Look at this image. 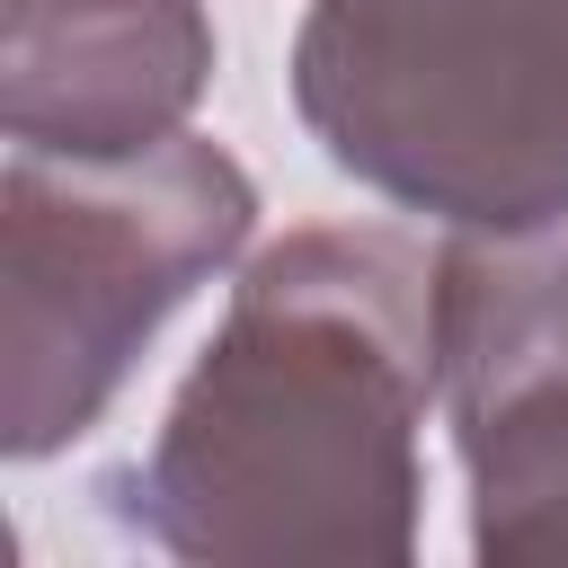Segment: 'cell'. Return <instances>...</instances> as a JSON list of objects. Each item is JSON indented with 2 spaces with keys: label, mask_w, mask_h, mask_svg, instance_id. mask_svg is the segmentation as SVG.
Here are the masks:
<instances>
[{
  "label": "cell",
  "mask_w": 568,
  "mask_h": 568,
  "mask_svg": "<svg viewBox=\"0 0 568 568\" xmlns=\"http://www.w3.org/2000/svg\"><path fill=\"white\" fill-rule=\"evenodd\" d=\"M444 399L435 257L382 222L257 248L160 435L98 497L204 568H399L417 550V426Z\"/></svg>",
  "instance_id": "1"
},
{
  "label": "cell",
  "mask_w": 568,
  "mask_h": 568,
  "mask_svg": "<svg viewBox=\"0 0 568 568\" xmlns=\"http://www.w3.org/2000/svg\"><path fill=\"white\" fill-rule=\"evenodd\" d=\"M257 231L248 169L169 133L124 160L9 142L0 169V453L44 462L80 444L142 346Z\"/></svg>",
  "instance_id": "2"
},
{
  "label": "cell",
  "mask_w": 568,
  "mask_h": 568,
  "mask_svg": "<svg viewBox=\"0 0 568 568\" xmlns=\"http://www.w3.org/2000/svg\"><path fill=\"white\" fill-rule=\"evenodd\" d=\"M293 115L444 231L568 222V0H311Z\"/></svg>",
  "instance_id": "3"
},
{
  "label": "cell",
  "mask_w": 568,
  "mask_h": 568,
  "mask_svg": "<svg viewBox=\"0 0 568 568\" xmlns=\"http://www.w3.org/2000/svg\"><path fill=\"white\" fill-rule=\"evenodd\" d=\"M435 364L488 568H568V222L435 248Z\"/></svg>",
  "instance_id": "4"
},
{
  "label": "cell",
  "mask_w": 568,
  "mask_h": 568,
  "mask_svg": "<svg viewBox=\"0 0 568 568\" xmlns=\"http://www.w3.org/2000/svg\"><path fill=\"white\" fill-rule=\"evenodd\" d=\"M204 89V0H0V124L27 151H151L186 133Z\"/></svg>",
  "instance_id": "5"
}]
</instances>
